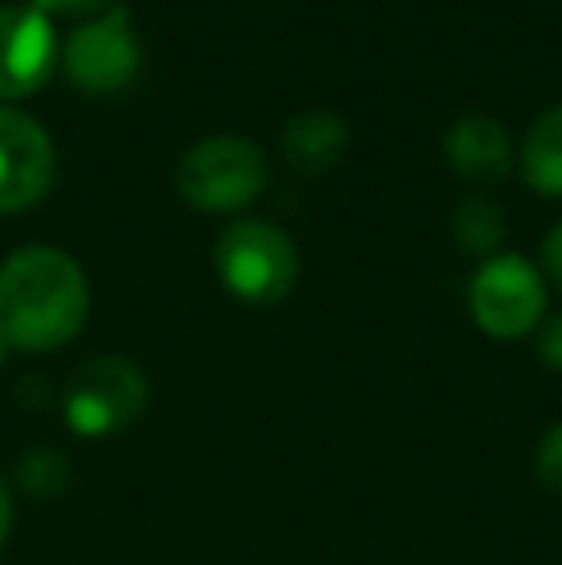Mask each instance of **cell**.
<instances>
[{"instance_id":"obj_1","label":"cell","mask_w":562,"mask_h":565,"mask_svg":"<svg viewBox=\"0 0 562 565\" xmlns=\"http://www.w3.org/2000/svg\"><path fill=\"white\" fill-rule=\"evenodd\" d=\"M89 320V281L59 246H23L0 266V331L8 347L46 354Z\"/></svg>"},{"instance_id":"obj_2","label":"cell","mask_w":562,"mask_h":565,"mask_svg":"<svg viewBox=\"0 0 562 565\" xmlns=\"http://www.w3.org/2000/svg\"><path fill=\"white\" fill-rule=\"evenodd\" d=\"M220 285L243 305H278L293 292L300 274V254L293 238L271 220H235L220 231L216 250Z\"/></svg>"},{"instance_id":"obj_3","label":"cell","mask_w":562,"mask_h":565,"mask_svg":"<svg viewBox=\"0 0 562 565\" xmlns=\"http://www.w3.org/2000/svg\"><path fill=\"white\" fill-rule=\"evenodd\" d=\"M271 166L247 135H209L178 162V193L197 212H240L266 189Z\"/></svg>"},{"instance_id":"obj_4","label":"cell","mask_w":562,"mask_h":565,"mask_svg":"<svg viewBox=\"0 0 562 565\" xmlns=\"http://www.w3.org/2000/svg\"><path fill=\"white\" fill-rule=\"evenodd\" d=\"M150 404L147 373L128 358H93L66 388V424L85 439H108L139 424Z\"/></svg>"},{"instance_id":"obj_5","label":"cell","mask_w":562,"mask_h":565,"mask_svg":"<svg viewBox=\"0 0 562 565\" xmlns=\"http://www.w3.org/2000/svg\"><path fill=\"white\" fill-rule=\"evenodd\" d=\"M548 285L524 254H489L470 277V316L489 339H524L543 323Z\"/></svg>"},{"instance_id":"obj_6","label":"cell","mask_w":562,"mask_h":565,"mask_svg":"<svg viewBox=\"0 0 562 565\" xmlns=\"http://www.w3.org/2000/svg\"><path fill=\"white\" fill-rule=\"evenodd\" d=\"M139 35L131 28V12L124 4H113L74 28V35L62 46V70L82 93L93 97H113L128 89L139 74Z\"/></svg>"},{"instance_id":"obj_7","label":"cell","mask_w":562,"mask_h":565,"mask_svg":"<svg viewBox=\"0 0 562 565\" xmlns=\"http://www.w3.org/2000/svg\"><path fill=\"white\" fill-rule=\"evenodd\" d=\"M59 158L39 119L12 105H0V212H23L54 185Z\"/></svg>"},{"instance_id":"obj_8","label":"cell","mask_w":562,"mask_h":565,"mask_svg":"<svg viewBox=\"0 0 562 565\" xmlns=\"http://www.w3.org/2000/svg\"><path fill=\"white\" fill-rule=\"evenodd\" d=\"M59 58L51 15L31 4H0V97L15 100L35 93Z\"/></svg>"},{"instance_id":"obj_9","label":"cell","mask_w":562,"mask_h":565,"mask_svg":"<svg viewBox=\"0 0 562 565\" xmlns=\"http://www.w3.org/2000/svg\"><path fill=\"white\" fill-rule=\"evenodd\" d=\"M443 158L458 178L474 185H497L509 178L512 166V139L505 124L486 113H466L443 135Z\"/></svg>"},{"instance_id":"obj_10","label":"cell","mask_w":562,"mask_h":565,"mask_svg":"<svg viewBox=\"0 0 562 565\" xmlns=\"http://www.w3.org/2000/svg\"><path fill=\"white\" fill-rule=\"evenodd\" d=\"M351 127L331 108H305L285 124L282 131V154L300 178H324L331 173L347 154Z\"/></svg>"},{"instance_id":"obj_11","label":"cell","mask_w":562,"mask_h":565,"mask_svg":"<svg viewBox=\"0 0 562 565\" xmlns=\"http://www.w3.org/2000/svg\"><path fill=\"white\" fill-rule=\"evenodd\" d=\"M520 173L540 196H562V105H551L520 142Z\"/></svg>"},{"instance_id":"obj_12","label":"cell","mask_w":562,"mask_h":565,"mask_svg":"<svg viewBox=\"0 0 562 565\" xmlns=\"http://www.w3.org/2000/svg\"><path fill=\"white\" fill-rule=\"evenodd\" d=\"M450 231H455L458 246L470 254H489L505 235V212L497 201L489 196L474 193V196H463L455 209V220H450Z\"/></svg>"},{"instance_id":"obj_13","label":"cell","mask_w":562,"mask_h":565,"mask_svg":"<svg viewBox=\"0 0 562 565\" xmlns=\"http://www.w3.org/2000/svg\"><path fill=\"white\" fill-rule=\"evenodd\" d=\"M20 481L28 484L35 497H54V492L66 489L70 473H66V458H59L54 450H35L23 458L20 466Z\"/></svg>"},{"instance_id":"obj_14","label":"cell","mask_w":562,"mask_h":565,"mask_svg":"<svg viewBox=\"0 0 562 565\" xmlns=\"http://www.w3.org/2000/svg\"><path fill=\"white\" fill-rule=\"evenodd\" d=\"M536 477L551 497H562V424L551 427L536 447Z\"/></svg>"},{"instance_id":"obj_15","label":"cell","mask_w":562,"mask_h":565,"mask_svg":"<svg viewBox=\"0 0 562 565\" xmlns=\"http://www.w3.org/2000/svg\"><path fill=\"white\" fill-rule=\"evenodd\" d=\"M536 354L543 358L548 370L562 373V312L543 316V323L536 328Z\"/></svg>"},{"instance_id":"obj_16","label":"cell","mask_w":562,"mask_h":565,"mask_svg":"<svg viewBox=\"0 0 562 565\" xmlns=\"http://www.w3.org/2000/svg\"><path fill=\"white\" fill-rule=\"evenodd\" d=\"M543 269H548V277L562 289V220L543 238Z\"/></svg>"},{"instance_id":"obj_17","label":"cell","mask_w":562,"mask_h":565,"mask_svg":"<svg viewBox=\"0 0 562 565\" xmlns=\"http://www.w3.org/2000/svg\"><path fill=\"white\" fill-rule=\"evenodd\" d=\"M28 4L43 15H54V12L74 15V12H97V8H105L108 0H28Z\"/></svg>"},{"instance_id":"obj_18","label":"cell","mask_w":562,"mask_h":565,"mask_svg":"<svg viewBox=\"0 0 562 565\" xmlns=\"http://www.w3.org/2000/svg\"><path fill=\"white\" fill-rule=\"evenodd\" d=\"M12 520H15L12 489H8V481L0 477V546H4L8 535H12Z\"/></svg>"},{"instance_id":"obj_19","label":"cell","mask_w":562,"mask_h":565,"mask_svg":"<svg viewBox=\"0 0 562 565\" xmlns=\"http://www.w3.org/2000/svg\"><path fill=\"white\" fill-rule=\"evenodd\" d=\"M4 358H8V339H4V331H0V365H4Z\"/></svg>"}]
</instances>
